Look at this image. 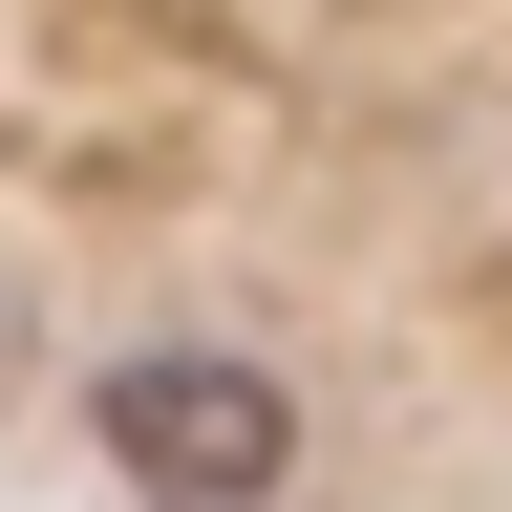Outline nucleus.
Masks as SVG:
<instances>
[{
    "instance_id": "nucleus-1",
    "label": "nucleus",
    "mask_w": 512,
    "mask_h": 512,
    "mask_svg": "<svg viewBox=\"0 0 512 512\" xmlns=\"http://www.w3.org/2000/svg\"><path fill=\"white\" fill-rule=\"evenodd\" d=\"M86 448H107V491L235 512V491H299V384L256 342H128V363H86Z\"/></svg>"
},
{
    "instance_id": "nucleus-2",
    "label": "nucleus",
    "mask_w": 512,
    "mask_h": 512,
    "mask_svg": "<svg viewBox=\"0 0 512 512\" xmlns=\"http://www.w3.org/2000/svg\"><path fill=\"white\" fill-rule=\"evenodd\" d=\"M0 406H22V299H0Z\"/></svg>"
}]
</instances>
